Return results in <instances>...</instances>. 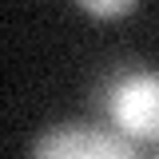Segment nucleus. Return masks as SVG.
Instances as JSON below:
<instances>
[{"instance_id":"obj_1","label":"nucleus","mask_w":159,"mask_h":159,"mask_svg":"<svg viewBox=\"0 0 159 159\" xmlns=\"http://www.w3.org/2000/svg\"><path fill=\"white\" fill-rule=\"evenodd\" d=\"M107 123L131 143H159V72L131 68L107 96Z\"/></svg>"},{"instance_id":"obj_2","label":"nucleus","mask_w":159,"mask_h":159,"mask_svg":"<svg viewBox=\"0 0 159 159\" xmlns=\"http://www.w3.org/2000/svg\"><path fill=\"white\" fill-rule=\"evenodd\" d=\"M32 159H139V143L99 123L48 127L32 147Z\"/></svg>"},{"instance_id":"obj_3","label":"nucleus","mask_w":159,"mask_h":159,"mask_svg":"<svg viewBox=\"0 0 159 159\" xmlns=\"http://www.w3.org/2000/svg\"><path fill=\"white\" fill-rule=\"evenodd\" d=\"M135 4L131 0H111V4H99V0H84V12H96V16H119V12H131Z\"/></svg>"},{"instance_id":"obj_4","label":"nucleus","mask_w":159,"mask_h":159,"mask_svg":"<svg viewBox=\"0 0 159 159\" xmlns=\"http://www.w3.org/2000/svg\"><path fill=\"white\" fill-rule=\"evenodd\" d=\"M155 159H159V155H155Z\"/></svg>"}]
</instances>
